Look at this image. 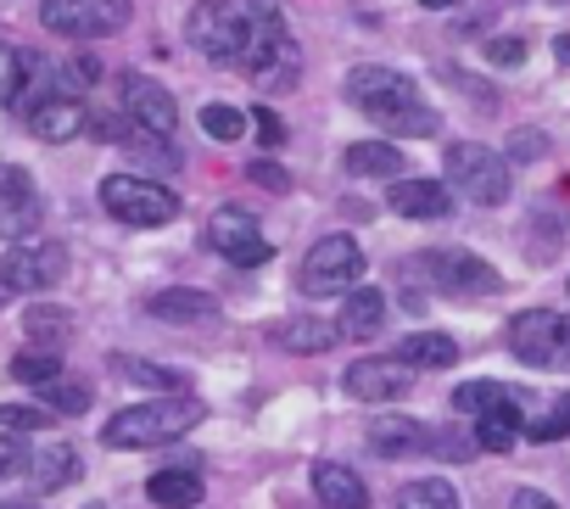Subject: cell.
<instances>
[{
    "label": "cell",
    "instance_id": "1",
    "mask_svg": "<svg viewBox=\"0 0 570 509\" xmlns=\"http://www.w3.org/2000/svg\"><path fill=\"white\" fill-rule=\"evenodd\" d=\"M347 96L386 129V135H403V140H425L436 129V112L420 101L414 79H403L397 68H353L347 74Z\"/></svg>",
    "mask_w": 570,
    "mask_h": 509
},
{
    "label": "cell",
    "instance_id": "2",
    "mask_svg": "<svg viewBox=\"0 0 570 509\" xmlns=\"http://www.w3.org/2000/svg\"><path fill=\"white\" fill-rule=\"evenodd\" d=\"M202 414H207L202 398H190V392H157L146 403L118 409L101 437H107V448H157V442H174V437L196 431Z\"/></svg>",
    "mask_w": 570,
    "mask_h": 509
},
{
    "label": "cell",
    "instance_id": "3",
    "mask_svg": "<svg viewBox=\"0 0 570 509\" xmlns=\"http://www.w3.org/2000/svg\"><path fill=\"white\" fill-rule=\"evenodd\" d=\"M268 18V7H240V0H196L190 7V23H185V40L207 57V62H240L246 57V40L252 29Z\"/></svg>",
    "mask_w": 570,
    "mask_h": 509
},
{
    "label": "cell",
    "instance_id": "4",
    "mask_svg": "<svg viewBox=\"0 0 570 509\" xmlns=\"http://www.w3.org/2000/svg\"><path fill=\"white\" fill-rule=\"evenodd\" d=\"M240 68H246L252 85H263L268 96H285V90H297V79H303V46L292 40V29L268 12V18L252 29Z\"/></svg>",
    "mask_w": 570,
    "mask_h": 509
},
{
    "label": "cell",
    "instance_id": "5",
    "mask_svg": "<svg viewBox=\"0 0 570 509\" xmlns=\"http://www.w3.org/2000/svg\"><path fill=\"white\" fill-rule=\"evenodd\" d=\"M442 168H448V185H453L459 196H470V202H481V207L509 202L514 174H509V157H503V151H492V146H481V140H453V146L442 151Z\"/></svg>",
    "mask_w": 570,
    "mask_h": 509
},
{
    "label": "cell",
    "instance_id": "6",
    "mask_svg": "<svg viewBox=\"0 0 570 509\" xmlns=\"http://www.w3.org/2000/svg\"><path fill=\"white\" fill-rule=\"evenodd\" d=\"M101 207L118 224H135V229H157V224L179 218V196L163 179H146V174H107L101 179Z\"/></svg>",
    "mask_w": 570,
    "mask_h": 509
},
{
    "label": "cell",
    "instance_id": "7",
    "mask_svg": "<svg viewBox=\"0 0 570 509\" xmlns=\"http://www.w3.org/2000/svg\"><path fill=\"white\" fill-rule=\"evenodd\" d=\"M509 353L531 370H570V314L525 309L509 325Z\"/></svg>",
    "mask_w": 570,
    "mask_h": 509
},
{
    "label": "cell",
    "instance_id": "8",
    "mask_svg": "<svg viewBox=\"0 0 570 509\" xmlns=\"http://www.w3.org/2000/svg\"><path fill=\"white\" fill-rule=\"evenodd\" d=\"M364 270H370V258L353 235H325V241H314L308 264H303V286L314 297H347L364 281Z\"/></svg>",
    "mask_w": 570,
    "mask_h": 509
},
{
    "label": "cell",
    "instance_id": "9",
    "mask_svg": "<svg viewBox=\"0 0 570 509\" xmlns=\"http://www.w3.org/2000/svg\"><path fill=\"white\" fill-rule=\"evenodd\" d=\"M420 275L436 292H448V297H487V292H498V270L487 258H475V252H464V246L420 252Z\"/></svg>",
    "mask_w": 570,
    "mask_h": 509
},
{
    "label": "cell",
    "instance_id": "10",
    "mask_svg": "<svg viewBox=\"0 0 570 509\" xmlns=\"http://www.w3.org/2000/svg\"><path fill=\"white\" fill-rule=\"evenodd\" d=\"M135 7L129 0H46L40 23L51 35H68V40H101V35H118L129 29Z\"/></svg>",
    "mask_w": 570,
    "mask_h": 509
},
{
    "label": "cell",
    "instance_id": "11",
    "mask_svg": "<svg viewBox=\"0 0 570 509\" xmlns=\"http://www.w3.org/2000/svg\"><path fill=\"white\" fill-rule=\"evenodd\" d=\"M62 275H68V246H57V241H18V246H7V258H0V286L23 292V297L51 292Z\"/></svg>",
    "mask_w": 570,
    "mask_h": 509
},
{
    "label": "cell",
    "instance_id": "12",
    "mask_svg": "<svg viewBox=\"0 0 570 509\" xmlns=\"http://www.w3.org/2000/svg\"><path fill=\"white\" fill-rule=\"evenodd\" d=\"M207 241H213L218 258H229L235 270H257V264L274 258V246L263 241V229H257V218L246 207H218L207 218Z\"/></svg>",
    "mask_w": 570,
    "mask_h": 509
},
{
    "label": "cell",
    "instance_id": "13",
    "mask_svg": "<svg viewBox=\"0 0 570 509\" xmlns=\"http://www.w3.org/2000/svg\"><path fill=\"white\" fill-rule=\"evenodd\" d=\"M342 386H347V398H358V403H392V398L414 392V364L375 353V359H358Z\"/></svg>",
    "mask_w": 570,
    "mask_h": 509
},
{
    "label": "cell",
    "instance_id": "14",
    "mask_svg": "<svg viewBox=\"0 0 570 509\" xmlns=\"http://www.w3.org/2000/svg\"><path fill=\"white\" fill-rule=\"evenodd\" d=\"M124 112H129L135 124L157 129V135H174V129H179V101L168 96V85H157V79H146V74H129V79H124Z\"/></svg>",
    "mask_w": 570,
    "mask_h": 509
},
{
    "label": "cell",
    "instance_id": "15",
    "mask_svg": "<svg viewBox=\"0 0 570 509\" xmlns=\"http://www.w3.org/2000/svg\"><path fill=\"white\" fill-rule=\"evenodd\" d=\"M268 342H274L279 353L320 359V353H331V348L342 342V325H331V320H320V314H292V320H274V325H268Z\"/></svg>",
    "mask_w": 570,
    "mask_h": 509
},
{
    "label": "cell",
    "instance_id": "16",
    "mask_svg": "<svg viewBox=\"0 0 570 509\" xmlns=\"http://www.w3.org/2000/svg\"><path fill=\"white\" fill-rule=\"evenodd\" d=\"M85 101L79 96H46V101H35L29 107V129L46 140V146H68V140H79L85 135Z\"/></svg>",
    "mask_w": 570,
    "mask_h": 509
},
{
    "label": "cell",
    "instance_id": "17",
    "mask_svg": "<svg viewBox=\"0 0 570 509\" xmlns=\"http://www.w3.org/2000/svg\"><path fill=\"white\" fill-rule=\"evenodd\" d=\"M364 437H370V453H381V459H409V453L431 448V431L409 414H381V420H370Z\"/></svg>",
    "mask_w": 570,
    "mask_h": 509
},
{
    "label": "cell",
    "instance_id": "18",
    "mask_svg": "<svg viewBox=\"0 0 570 509\" xmlns=\"http://www.w3.org/2000/svg\"><path fill=\"white\" fill-rule=\"evenodd\" d=\"M308 481H314V498L325 509H370V487L358 481V470H347L336 459H320Z\"/></svg>",
    "mask_w": 570,
    "mask_h": 509
},
{
    "label": "cell",
    "instance_id": "19",
    "mask_svg": "<svg viewBox=\"0 0 570 509\" xmlns=\"http://www.w3.org/2000/svg\"><path fill=\"white\" fill-rule=\"evenodd\" d=\"M392 213L403 218H448L453 213V196L442 179H392Z\"/></svg>",
    "mask_w": 570,
    "mask_h": 509
},
{
    "label": "cell",
    "instance_id": "20",
    "mask_svg": "<svg viewBox=\"0 0 570 509\" xmlns=\"http://www.w3.org/2000/svg\"><path fill=\"white\" fill-rule=\"evenodd\" d=\"M146 309H151V320H163V325H213V320H218V303H213L207 292H196V286H168V292H157Z\"/></svg>",
    "mask_w": 570,
    "mask_h": 509
},
{
    "label": "cell",
    "instance_id": "21",
    "mask_svg": "<svg viewBox=\"0 0 570 509\" xmlns=\"http://www.w3.org/2000/svg\"><path fill=\"white\" fill-rule=\"evenodd\" d=\"M336 325H342V336H353V342H375V336L386 331V297H381L375 286H364V281H358V286L347 292V303H342V320H336Z\"/></svg>",
    "mask_w": 570,
    "mask_h": 509
},
{
    "label": "cell",
    "instance_id": "22",
    "mask_svg": "<svg viewBox=\"0 0 570 509\" xmlns=\"http://www.w3.org/2000/svg\"><path fill=\"white\" fill-rule=\"evenodd\" d=\"M520 437H525V414H520V398H514V392H509V398H498L492 409H481V414H475V442H481V448L509 453Z\"/></svg>",
    "mask_w": 570,
    "mask_h": 509
},
{
    "label": "cell",
    "instance_id": "23",
    "mask_svg": "<svg viewBox=\"0 0 570 509\" xmlns=\"http://www.w3.org/2000/svg\"><path fill=\"white\" fill-rule=\"evenodd\" d=\"M29 476H35V487L40 492H62V487H73L79 481V448L73 442H46L35 459H29Z\"/></svg>",
    "mask_w": 570,
    "mask_h": 509
},
{
    "label": "cell",
    "instance_id": "24",
    "mask_svg": "<svg viewBox=\"0 0 570 509\" xmlns=\"http://www.w3.org/2000/svg\"><path fill=\"white\" fill-rule=\"evenodd\" d=\"M146 498H151L157 509H196V503L207 498V481H202L196 470H157V476L146 481Z\"/></svg>",
    "mask_w": 570,
    "mask_h": 509
},
{
    "label": "cell",
    "instance_id": "25",
    "mask_svg": "<svg viewBox=\"0 0 570 509\" xmlns=\"http://www.w3.org/2000/svg\"><path fill=\"white\" fill-rule=\"evenodd\" d=\"M403 151L397 146H386V140H358V146H347V174H358V179H403Z\"/></svg>",
    "mask_w": 570,
    "mask_h": 509
},
{
    "label": "cell",
    "instance_id": "26",
    "mask_svg": "<svg viewBox=\"0 0 570 509\" xmlns=\"http://www.w3.org/2000/svg\"><path fill=\"white\" fill-rule=\"evenodd\" d=\"M140 168H157V174H174L179 168V151L168 146V135H157V129H146V124H129V135L118 140Z\"/></svg>",
    "mask_w": 570,
    "mask_h": 509
},
{
    "label": "cell",
    "instance_id": "27",
    "mask_svg": "<svg viewBox=\"0 0 570 509\" xmlns=\"http://www.w3.org/2000/svg\"><path fill=\"white\" fill-rule=\"evenodd\" d=\"M403 364H414V370H453L459 364V342L453 336H442V331H420V336H409L403 342V353H397Z\"/></svg>",
    "mask_w": 570,
    "mask_h": 509
},
{
    "label": "cell",
    "instance_id": "28",
    "mask_svg": "<svg viewBox=\"0 0 570 509\" xmlns=\"http://www.w3.org/2000/svg\"><path fill=\"white\" fill-rule=\"evenodd\" d=\"M23 331H29L40 348H68V336H73V320H68L62 309H51V303H46V309L35 303V309L23 314Z\"/></svg>",
    "mask_w": 570,
    "mask_h": 509
},
{
    "label": "cell",
    "instance_id": "29",
    "mask_svg": "<svg viewBox=\"0 0 570 509\" xmlns=\"http://www.w3.org/2000/svg\"><path fill=\"white\" fill-rule=\"evenodd\" d=\"M112 370L124 375V381H135V386H146V392H185V381H179V370H163V364H146V359H112Z\"/></svg>",
    "mask_w": 570,
    "mask_h": 509
},
{
    "label": "cell",
    "instance_id": "30",
    "mask_svg": "<svg viewBox=\"0 0 570 509\" xmlns=\"http://www.w3.org/2000/svg\"><path fill=\"white\" fill-rule=\"evenodd\" d=\"M397 509H459V492H453V481L425 476V481H409L397 492Z\"/></svg>",
    "mask_w": 570,
    "mask_h": 509
},
{
    "label": "cell",
    "instance_id": "31",
    "mask_svg": "<svg viewBox=\"0 0 570 509\" xmlns=\"http://www.w3.org/2000/svg\"><path fill=\"white\" fill-rule=\"evenodd\" d=\"M51 375H62V353L57 348H23L12 359V381H23V386H46Z\"/></svg>",
    "mask_w": 570,
    "mask_h": 509
},
{
    "label": "cell",
    "instance_id": "32",
    "mask_svg": "<svg viewBox=\"0 0 570 509\" xmlns=\"http://www.w3.org/2000/svg\"><path fill=\"white\" fill-rule=\"evenodd\" d=\"M40 403H46L51 414H85V409H90V386H85V381H68V375H51V381L40 386Z\"/></svg>",
    "mask_w": 570,
    "mask_h": 509
},
{
    "label": "cell",
    "instance_id": "33",
    "mask_svg": "<svg viewBox=\"0 0 570 509\" xmlns=\"http://www.w3.org/2000/svg\"><path fill=\"white\" fill-rule=\"evenodd\" d=\"M202 129H207V140H240L246 135V112L240 107H229V101H207L202 107Z\"/></svg>",
    "mask_w": 570,
    "mask_h": 509
},
{
    "label": "cell",
    "instance_id": "34",
    "mask_svg": "<svg viewBox=\"0 0 570 509\" xmlns=\"http://www.w3.org/2000/svg\"><path fill=\"white\" fill-rule=\"evenodd\" d=\"M51 420L46 403H0V431H51Z\"/></svg>",
    "mask_w": 570,
    "mask_h": 509
},
{
    "label": "cell",
    "instance_id": "35",
    "mask_svg": "<svg viewBox=\"0 0 570 509\" xmlns=\"http://www.w3.org/2000/svg\"><path fill=\"white\" fill-rule=\"evenodd\" d=\"M498 398H509V386H498V381H464V386L453 392V409H459V414H481V409H492Z\"/></svg>",
    "mask_w": 570,
    "mask_h": 509
},
{
    "label": "cell",
    "instance_id": "36",
    "mask_svg": "<svg viewBox=\"0 0 570 509\" xmlns=\"http://www.w3.org/2000/svg\"><path fill=\"white\" fill-rule=\"evenodd\" d=\"M18 85H23V51L0 40V101H18Z\"/></svg>",
    "mask_w": 570,
    "mask_h": 509
},
{
    "label": "cell",
    "instance_id": "37",
    "mask_svg": "<svg viewBox=\"0 0 570 509\" xmlns=\"http://www.w3.org/2000/svg\"><path fill=\"white\" fill-rule=\"evenodd\" d=\"M246 179H252V185H263V190H274V196H285V190H292V174H285L279 163H268V157L246 163Z\"/></svg>",
    "mask_w": 570,
    "mask_h": 509
},
{
    "label": "cell",
    "instance_id": "38",
    "mask_svg": "<svg viewBox=\"0 0 570 509\" xmlns=\"http://www.w3.org/2000/svg\"><path fill=\"white\" fill-rule=\"evenodd\" d=\"M96 79H101V62H96V57H73V62L62 68V85H68V90H90Z\"/></svg>",
    "mask_w": 570,
    "mask_h": 509
},
{
    "label": "cell",
    "instance_id": "39",
    "mask_svg": "<svg viewBox=\"0 0 570 509\" xmlns=\"http://www.w3.org/2000/svg\"><path fill=\"white\" fill-rule=\"evenodd\" d=\"M487 62H498V68H520V62H525V40H487Z\"/></svg>",
    "mask_w": 570,
    "mask_h": 509
},
{
    "label": "cell",
    "instance_id": "40",
    "mask_svg": "<svg viewBox=\"0 0 570 509\" xmlns=\"http://www.w3.org/2000/svg\"><path fill=\"white\" fill-rule=\"evenodd\" d=\"M18 470H29V453H23V442H18V437H0V481H7V476H18Z\"/></svg>",
    "mask_w": 570,
    "mask_h": 509
},
{
    "label": "cell",
    "instance_id": "41",
    "mask_svg": "<svg viewBox=\"0 0 570 509\" xmlns=\"http://www.w3.org/2000/svg\"><path fill=\"white\" fill-rule=\"evenodd\" d=\"M252 124H257V140H263V146H279V140H285V124H279V112L257 107V112H252Z\"/></svg>",
    "mask_w": 570,
    "mask_h": 509
},
{
    "label": "cell",
    "instance_id": "42",
    "mask_svg": "<svg viewBox=\"0 0 570 509\" xmlns=\"http://www.w3.org/2000/svg\"><path fill=\"white\" fill-rule=\"evenodd\" d=\"M509 509H559L548 492H537V487H520L514 498H509Z\"/></svg>",
    "mask_w": 570,
    "mask_h": 509
},
{
    "label": "cell",
    "instance_id": "43",
    "mask_svg": "<svg viewBox=\"0 0 570 509\" xmlns=\"http://www.w3.org/2000/svg\"><path fill=\"white\" fill-rule=\"evenodd\" d=\"M542 146H548V140H542V135H531V129L509 140V151H514V157H542Z\"/></svg>",
    "mask_w": 570,
    "mask_h": 509
},
{
    "label": "cell",
    "instance_id": "44",
    "mask_svg": "<svg viewBox=\"0 0 570 509\" xmlns=\"http://www.w3.org/2000/svg\"><path fill=\"white\" fill-rule=\"evenodd\" d=\"M553 57H559V68H570V35H553Z\"/></svg>",
    "mask_w": 570,
    "mask_h": 509
},
{
    "label": "cell",
    "instance_id": "45",
    "mask_svg": "<svg viewBox=\"0 0 570 509\" xmlns=\"http://www.w3.org/2000/svg\"><path fill=\"white\" fill-rule=\"evenodd\" d=\"M420 7H431V12H436V7H453V0H420Z\"/></svg>",
    "mask_w": 570,
    "mask_h": 509
},
{
    "label": "cell",
    "instance_id": "46",
    "mask_svg": "<svg viewBox=\"0 0 570 509\" xmlns=\"http://www.w3.org/2000/svg\"><path fill=\"white\" fill-rule=\"evenodd\" d=\"M564 409H570V398H564Z\"/></svg>",
    "mask_w": 570,
    "mask_h": 509
},
{
    "label": "cell",
    "instance_id": "47",
    "mask_svg": "<svg viewBox=\"0 0 570 509\" xmlns=\"http://www.w3.org/2000/svg\"><path fill=\"white\" fill-rule=\"evenodd\" d=\"M0 292H7V286H0Z\"/></svg>",
    "mask_w": 570,
    "mask_h": 509
}]
</instances>
